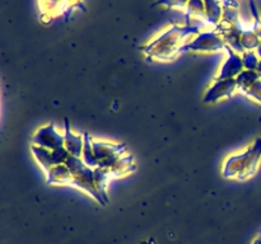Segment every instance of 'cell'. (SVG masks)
<instances>
[{
  "instance_id": "1",
  "label": "cell",
  "mask_w": 261,
  "mask_h": 244,
  "mask_svg": "<svg viewBox=\"0 0 261 244\" xmlns=\"http://www.w3.org/2000/svg\"><path fill=\"white\" fill-rule=\"evenodd\" d=\"M246 92L249 93V96H251L252 98L256 99L261 103V79L255 84H252L249 89H246Z\"/></svg>"
},
{
  "instance_id": "2",
  "label": "cell",
  "mask_w": 261,
  "mask_h": 244,
  "mask_svg": "<svg viewBox=\"0 0 261 244\" xmlns=\"http://www.w3.org/2000/svg\"><path fill=\"white\" fill-rule=\"evenodd\" d=\"M256 53H257V56H259V57H260V60H261V42H260L259 47L256 48Z\"/></svg>"
},
{
  "instance_id": "3",
  "label": "cell",
  "mask_w": 261,
  "mask_h": 244,
  "mask_svg": "<svg viewBox=\"0 0 261 244\" xmlns=\"http://www.w3.org/2000/svg\"><path fill=\"white\" fill-rule=\"evenodd\" d=\"M256 71H257V73H259V75H260V79H261V60H260V63H259V66H257Z\"/></svg>"
},
{
  "instance_id": "4",
  "label": "cell",
  "mask_w": 261,
  "mask_h": 244,
  "mask_svg": "<svg viewBox=\"0 0 261 244\" xmlns=\"http://www.w3.org/2000/svg\"><path fill=\"white\" fill-rule=\"evenodd\" d=\"M254 244H261V235L257 236V239L254 241Z\"/></svg>"
}]
</instances>
